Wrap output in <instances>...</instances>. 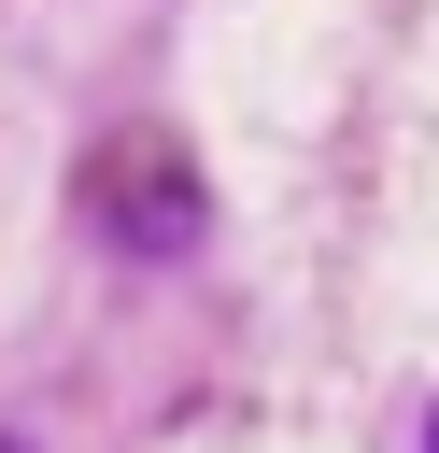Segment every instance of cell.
I'll return each mask as SVG.
<instances>
[]
</instances>
